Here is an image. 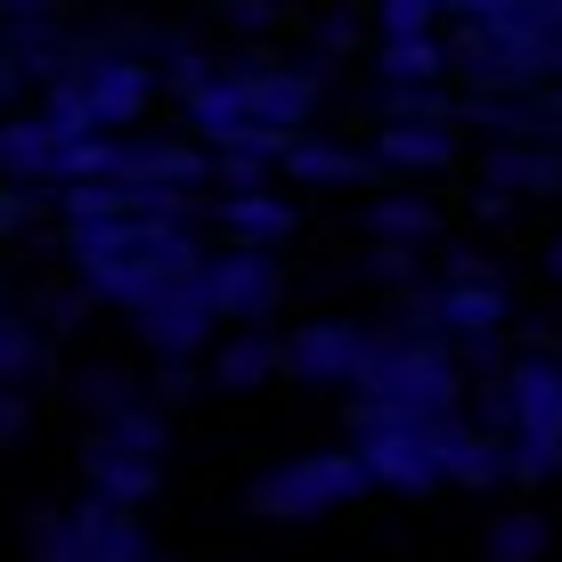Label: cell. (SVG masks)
<instances>
[{
  "instance_id": "cell-15",
  "label": "cell",
  "mask_w": 562,
  "mask_h": 562,
  "mask_svg": "<svg viewBox=\"0 0 562 562\" xmlns=\"http://www.w3.org/2000/svg\"><path fill=\"white\" fill-rule=\"evenodd\" d=\"M57 155H66V139L42 123V114H16V123H0V171L25 188H57Z\"/></svg>"
},
{
  "instance_id": "cell-35",
  "label": "cell",
  "mask_w": 562,
  "mask_h": 562,
  "mask_svg": "<svg viewBox=\"0 0 562 562\" xmlns=\"http://www.w3.org/2000/svg\"><path fill=\"white\" fill-rule=\"evenodd\" d=\"M16 82H25V66H16V57H0V106L16 99Z\"/></svg>"
},
{
  "instance_id": "cell-16",
  "label": "cell",
  "mask_w": 562,
  "mask_h": 562,
  "mask_svg": "<svg viewBox=\"0 0 562 562\" xmlns=\"http://www.w3.org/2000/svg\"><path fill=\"white\" fill-rule=\"evenodd\" d=\"M82 473H90V497H106V506L139 514L155 490H164V464L155 457H114V449H82Z\"/></svg>"
},
{
  "instance_id": "cell-28",
  "label": "cell",
  "mask_w": 562,
  "mask_h": 562,
  "mask_svg": "<svg viewBox=\"0 0 562 562\" xmlns=\"http://www.w3.org/2000/svg\"><path fill=\"white\" fill-rule=\"evenodd\" d=\"M82 310H90V294H42V302H33V326H57V335H74V326H82Z\"/></svg>"
},
{
  "instance_id": "cell-22",
  "label": "cell",
  "mask_w": 562,
  "mask_h": 562,
  "mask_svg": "<svg viewBox=\"0 0 562 562\" xmlns=\"http://www.w3.org/2000/svg\"><path fill=\"white\" fill-rule=\"evenodd\" d=\"M164 408H139V400H131L123 416H99V432H90V449H114V457H155L164 464Z\"/></svg>"
},
{
  "instance_id": "cell-13",
  "label": "cell",
  "mask_w": 562,
  "mask_h": 562,
  "mask_svg": "<svg viewBox=\"0 0 562 562\" xmlns=\"http://www.w3.org/2000/svg\"><path fill=\"white\" fill-rule=\"evenodd\" d=\"M237 90L261 131H294L318 106V74H294V66H237Z\"/></svg>"
},
{
  "instance_id": "cell-29",
  "label": "cell",
  "mask_w": 562,
  "mask_h": 562,
  "mask_svg": "<svg viewBox=\"0 0 562 562\" xmlns=\"http://www.w3.org/2000/svg\"><path fill=\"white\" fill-rule=\"evenodd\" d=\"M449 16H464V25H497V16H521L530 0H440Z\"/></svg>"
},
{
  "instance_id": "cell-25",
  "label": "cell",
  "mask_w": 562,
  "mask_h": 562,
  "mask_svg": "<svg viewBox=\"0 0 562 562\" xmlns=\"http://www.w3.org/2000/svg\"><path fill=\"white\" fill-rule=\"evenodd\" d=\"M547 514H497L490 521V538H481V554H490V562H538V554H547Z\"/></svg>"
},
{
  "instance_id": "cell-26",
  "label": "cell",
  "mask_w": 562,
  "mask_h": 562,
  "mask_svg": "<svg viewBox=\"0 0 562 562\" xmlns=\"http://www.w3.org/2000/svg\"><path fill=\"white\" fill-rule=\"evenodd\" d=\"M25 375H42V326L33 318H16L9 302H0V383H25Z\"/></svg>"
},
{
  "instance_id": "cell-17",
  "label": "cell",
  "mask_w": 562,
  "mask_h": 562,
  "mask_svg": "<svg viewBox=\"0 0 562 562\" xmlns=\"http://www.w3.org/2000/svg\"><path fill=\"white\" fill-rule=\"evenodd\" d=\"M221 228L245 245V254H269V245L294 237V204L269 196V188H245V196H221Z\"/></svg>"
},
{
  "instance_id": "cell-23",
  "label": "cell",
  "mask_w": 562,
  "mask_h": 562,
  "mask_svg": "<svg viewBox=\"0 0 562 562\" xmlns=\"http://www.w3.org/2000/svg\"><path fill=\"white\" fill-rule=\"evenodd\" d=\"M285 171H294L302 188H351V180H367V155H351V147H326V139H294V155H285Z\"/></svg>"
},
{
  "instance_id": "cell-33",
  "label": "cell",
  "mask_w": 562,
  "mask_h": 562,
  "mask_svg": "<svg viewBox=\"0 0 562 562\" xmlns=\"http://www.w3.org/2000/svg\"><path fill=\"white\" fill-rule=\"evenodd\" d=\"M228 16H237V25H269V16H278V0H228Z\"/></svg>"
},
{
  "instance_id": "cell-21",
  "label": "cell",
  "mask_w": 562,
  "mask_h": 562,
  "mask_svg": "<svg viewBox=\"0 0 562 562\" xmlns=\"http://www.w3.org/2000/svg\"><path fill=\"white\" fill-rule=\"evenodd\" d=\"M278 367H285V342L237 335V342H221V351H212V383H221V392H254V383H269Z\"/></svg>"
},
{
  "instance_id": "cell-31",
  "label": "cell",
  "mask_w": 562,
  "mask_h": 562,
  "mask_svg": "<svg viewBox=\"0 0 562 562\" xmlns=\"http://www.w3.org/2000/svg\"><path fill=\"white\" fill-rule=\"evenodd\" d=\"M33 221V188H0V237Z\"/></svg>"
},
{
  "instance_id": "cell-20",
  "label": "cell",
  "mask_w": 562,
  "mask_h": 562,
  "mask_svg": "<svg viewBox=\"0 0 562 562\" xmlns=\"http://www.w3.org/2000/svg\"><path fill=\"white\" fill-rule=\"evenodd\" d=\"M367 237H375V245H400V254H416V245L440 237V212L424 204V196H383V204H367Z\"/></svg>"
},
{
  "instance_id": "cell-8",
  "label": "cell",
  "mask_w": 562,
  "mask_h": 562,
  "mask_svg": "<svg viewBox=\"0 0 562 562\" xmlns=\"http://www.w3.org/2000/svg\"><path fill=\"white\" fill-rule=\"evenodd\" d=\"M514 318V294L497 278H449V285H424L408 302V335H449V342H473V351H490V335Z\"/></svg>"
},
{
  "instance_id": "cell-12",
  "label": "cell",
  "mask_w": 562,
  "mask_h": 562,
  "mask_svg": "<svg viewBox=\"0 0 562 562\" xmlns=\"http://www.w3.org/2000/svg\"><path fill=\"white\" fill-rule=\"evenodd\" d=\"M114 180H123V188H171V196H188V188L212 180V155L171 147V139H123V155H114Z\"/></svg>"
},
{
  "instance_id": "cell-6",
  "label": "cell",
  "mask_w": 562,
  "mask_h": 562,
  "mask_svg": "<svg viewBox=\"0 0 562 562\" xmlns=\"http://www.w3.org/2000/svg\"><path fill=\"white\" fill-rule=\"evenodd\" d=\"M449 66H464L490 99H506V90L554 74V33L538 25L530 9H521V16H497V25H464L457 42H449Z\"/></svg>"
},
{
  "instance_id": "cell-34",
  "label": "cell",
  "mask_w": 562,
  "mask_h": 562,
  "mask_svg": "<svg viewBox=\"0 0 562 562\" xmlns=\"http://www.w3.org/2000/svg\"><path fill=\"white\" fill-rule=\"evenodd\" d=\"M530 16H538L547 33H554V42H562V0H530Z\"/></svg>"
},
{
  "instance_id": "cell-18",
  "label": "cell",
  "mask_w": 562,
  "mask_h": 562,
  "mask_svg": "<svg viewBox=\"0 0 562 562\" xmlns=\"http://www.w3.org/2000/svg\"><path fill=\"white\" fill-rule=\"evenodd\" d=\"M449 155H457L449 123H383V139H375V164H400V171H440Z\"/></svg>"
},
{
  "instance_id": "cell-27",
  "label": "cell",
  "mask_w": 562,
  "mask_h": 562,
  "mask_svg": "<svg viewBox=\"0 0 562 562\" xmlns=\"http://www.w3.org/2000/svg\"><path fill=\"white\" fill-rule=\"evenodd\" d=\"M440 16H449L440 0H383V42H424Z\"/></svg>"
},
{
  "instance_id": "cell-36",
  "label": "cell",
  "mask_w": 562,
  "mask_h": 562,
  "mask_svg": "<svg viewBox=\"0 0 562 562\" xmlns=\"http://www.w3.org/2000/svg\"><path fill=\"white\" fill-rule=\"evenodd\" d=\"M547 261H554V278H562V237H554V254H547Z\"/></svg>"
},
{
  "instance_id": "cell-24",
  "label": "cell",
  "mask_w": 562,
  "mask_h": 562,
  "mask_svg": "<svg viewBox=\"0 0 562 562\" xmlns=\"http://www.w3.org/2000/svg\"><path fill=\"white\" fill-rule=\"evenodd\" d=\"M432 74H449V42H383V82L392 90H424Z\"/></svg>"
},
{
  "instance_id": "cell-30",
  "label": "cell",
  "mask_w": 562,
  "mask_h": 562,
  "mask_svg": "<svg viewBox=\"0 0 562 562\" xmlns=\"http://www.w3.org/2000/svg\"><path fill=\"white\" fill-rule=\"evenodd\" d=\"M25 424H33V400H25V392H9V383H0V449H9V440L25 432Z\"/></svg>"
},
{
  "instance_id": "cell-11",
  "label": "cell",
  "mask_w": 562,
  "mask_h": 562,
  "mask_svg": "<svg viewBox=\"0 0 562 562\" xmlns=\"http://www.w3.org/2000/svg\"><path fill=\"white\" fill-rule=\"evenodd\" d=\"M204 294H212V310L221 318H269L278 310V294H285V278H278V254H212L204 261Z\"/></svg>"
},
{
  "instance_id": "cell-19",
  "label": "cell",
  "mask_w": 562,
  "mask_h": 562,
  "mask_svg": "<svg viewBox=\"0 0 562 562\" xmlns=\"http://www.w3.org/2000/svg\"><path fill=\"white\" fill-rule=\"evenodd\" d=\"M547 188H562L554 147H497L490 155V196H547Z\"/></svg>"
},
{
  "instance_id": "cell-9",
  "label": "cell",
  "mask_w": 562,
  "mask_h": 562,
  "mask_svg": "<svg viewBox=\"0 0 562 562\" xmlns=\"http://www.w3.org/2000/svg\"><path fill=\"white\" fill-rule=\"evenodd\" d=\"M375 342L383 335H367L351 318H310L285 335V375L294 383H359L375 367Z\"/></svg>"
},
{
  "instance_id": "cell-7",
  "label": "cell",
  "mask_w": 562,
  "mask_h": 562,
  "mask_svg": "<svg viewBox=\"0 0 562 562\" xmlns=\"http://www.w3.org/2000/svg\"><path fill=\"white\" fill-rule=\"evenodd\" d=\"M33 562H147V530H139V514L82 497V506L33 521Z\"/></svg>"
},
{
  "instance_id": "cell-14",
  "label": "cell",
  "mask_w": 562,
  "mask_h": 562,
  "mask_svg": "<svg viewBox=\"0 0 562 562\" xmlns=\"http://www.w3.org/2000/svg\"><path fill=\"white\" fill-rule=\"evenodd\" d=\"M74 82L90 90V114H99V131L114 139L123 123H139V106L155 99V82H147V66H131V57H90Z\"/></svg>"
},
{
  "instance_id": "cell-3",
  "label": "cell",
  "mask_w": 562,
  "mask_h": 562,
  "mask_svg": "<svg viewBox=\"0 0 562 562\" xmlns=\"http://www.w3.org/2000/svg\"><path fill=\"white\" fill-rule=\"evenodd\" d=\"M490 432L506 440V481L562 473V359H514L497 375Z\"/></svg>"
},
{
  "instance_id": "cell-2",
  "label": "cell",
  "mask_w": 562,
  "mask_h": 562,
  "mask_svg": "<svg viewBox=\"0 0 562 562\" xmlns=\"http://www.w3.org/2000/svg\"><path fill=\"white\" fill-rule=\"evenodd\" d=\"M464 440H473L464 416H383V408L351 416V449L367 464V481H375V490H400V497L440 490Z\"/></svg>"
},
{
  "instance_id": "cell-10",
  "label": "cell",
  "mask_w": 562,
  "mask_h": 562,
  "mask_svg": "<svg viewBox=\"0 0 562 562\" xmlns=\"http://www.w3.org/2000/svg\"><path fill=\"white\" fill-rule=\"evenodd\" d=\"M131 326H139L147 351H164V359H196L204 342H212V326H221V310H212L204 278H188V285H171L164 302H147Z\"/></svg>"
},
{
  "instance_id": "cell-5",
  "label": "cell",
  "mask_w": 562,
  "mask_h": 562,
  "mask_svg": "<svg viewBox=\"0 0 562 562\" xmlns=\"http://www.w3.org/2000/svg\"><path fill=\"white\" fill-rule=\"evenodd\" d=\"M367 490H375V481H367L359 449H310V457L269 464L254 490H245V506H254L261 521H318V514H342Z\"/></svg>"
},
{
  "instance_id": "cell-32",
  "label": "cell",
  "mask_w": 562,
  "mask_h": 562,
  "mask_svg": "<svg viewBox=\"0 0 562 562\" xmlns=\"http://www.w3.org/2000/svg\"><path fill=\"white\" fill-rule=\"evenodd\" d=\"M367 269H375V278H416V254H400V245H383V254L367 261Z\"/></svg>"
},
{
  "instance_id": "cell-4",
  "label": "cell",
  "mask_w": 562,
  "mask_h": 562,
  "mask_svg": "<svg viewBox=\"0 0 562 562\" xmlns=\"http://www.w3.org/2000/svg\"><path fill=\"white\" fill-rule=\"evenodd\" d=\"M457 400H464V375L449 342L432 335H383L375 367L359 375V408H383V416H457Z\"/></svg>"
},
{
  "instance_id": "cell-1",
  "label": "cell",
  "mask_w": 562,
  "mask_h": 562,
  "mask_svg": "<svg viewBox=\"0 0 562 562\" xmlns=\"http://www.w3.org/2000/svg\"><path fill=\"white\" fill-rule=\"evenodd\" d=\"M66 254L82 269L90 302H123L139 318L147 302H164L171 285L204 278L196 254V212H114V221H74Z\"/></svg>"
}]
</instances>
